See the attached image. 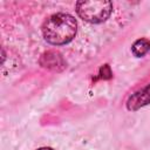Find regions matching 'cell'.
<instances>
[{
  "label": "cell",
  "instance_id": "6",
  "mask_svg": "<svg viewBox=\"0 0 150 150\" xmlns=\"http://www.w3.org/2000/svg\"><path fill=\"white\" fill-rule=\"evenodd\" d=\"M112 77V73H111V69L108 64H104L101 67L100 69V79H103V80H109Z\"/></svg>",
  "mask_w": 150,
  "mask_h": 150
},
{
  "label": "cell",
  "instance_id": "5",
  "mask_svg": "<svg viewBox=\"0 0 150 150\" xmlns=\"http://www.w3.org/2000/svg\"><path fill=\"white\" fill-rule=\"evenodd\" d=\"M149 50H150V41L148 39H145V38L136 40L134 42V45L131 46V52L137 57L144 56Z\"/></svg>",
  "mask_w": 150,
  "mask_h": 150
},
{
  "label": "cell",
  "instance_id": "1",
  "mask_svg": "<svg viewBox=\"0 0 150 150\" xmlns=\"http://www.w3.org/2000/svg\"><path fill=\"white\" fill-rule=\"evenodd\" d=\"M45 40L52 45L60 46L70 42L77 32L74 16L67 13H57L48 16L41 27Z\"/></svg>",
  "mask_w": 150,
  "mask_h": 150
},
{
  "label": "cell",
  "instance_id": "3",
  "mask_svg": "<svg viewBox=\"0 0 150 150\" xmlns=\"http://www.w3.org/2000/svg\"><path fill=\"white\" fill-rule=\"evenodd\" d=\"M39 62H40V66L42 68L52 70V71H57V73L62 71L67 67L63 56L56 50H47V52H45L41 55Z\"/></svg>",
  "mask_w": 150,
  "mask_h": 150
},
{
  "label": "cell",
  "instance_id": "2",
  "mask_svg": "<svg viewBox=\"0 0 150 150\" xmlns=\"http://www.w3.org/2000/svg\"><path fill=\"white\" fill-rule=\"evenodd\" d=\"M77 15L88 22L100 23L105 21L112 12V4L108 0H81L76 2Z\"/></svg>",
  "mask_w": 150,
  "mask_h": 150
},
{
  "label": "cell",
  "instance_id": "4",
  "mask_svg": "<svg viewBox=\"0 0 150 150\" xmlns=\"http://www.w3.org/2000/svg\"><path fill=\"white\" fill-rule=\"evenodd\" d=\"M150 104V83L142 88L141 90L132 94L127 101V109L130 111H136L142 107Z\"/></svg>",
  "mask_w": 150,
  "mask_h": 150
},
{
  "label": "cell",
  "instance_id": "7",
  "mask_svg": "<svg viewBox=\"0 0 150 150\" xmlns=\"http://www.w3.org/2000/svg\"><path fill=\"white\" fill-rule=\"evenodd\" d=\"M36 150H54L53 148H49V146H42V148H39Z\"/></svg>",
  "mask_w": 150,
  "mask_h": 150
}]
</instances>
